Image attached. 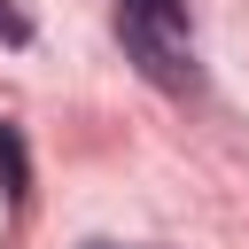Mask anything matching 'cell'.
<instances>
[{
	"label": "cell",
	"instance_id": "6da1fadb",
	"mask_svg": "<svg viewBox=\"0 0 249 249\" xmlns=\"http://www.w3.org/2000/svg\"><path fill=\"white\" fill-rule=\"evenodd\" d=\"M117 39L140 62L148 86H163V93H195L202 86L195 31H187V0H117Z\"/></svg>",
	"mask_w": 249,
	"mask_h": 249
},
{
	"label": "cell",
	"instance_id": "7a4b0ae2",
	"mask_svg": "<svg viewBox=\"0 0 249 249\" xmlns=\"http://www.w3.org/2000/svg\"><path fill=\"white\" fill-rule=\"evenodd\" d=\"M0 39H8V47H23V39H31V23H23V16H16L8 0H0Z\"/></svg>",
	"mask_w": 249,
	"mask_h": 249
},
{
	"label": "cell",
	"instance_id": "3957f363",
	"mask_svg": "<svg viewBox=\"0 0 249 249\" xmlns=\"http://www.w3.org/2000/svg\"><path fill=\"white\" fill-rule=\"evenodd\" d=\"M86 249H124V241H86Z\"/></svg>",
	"mask_w": 249,
	"mask_h": 249
}]
</instances>
